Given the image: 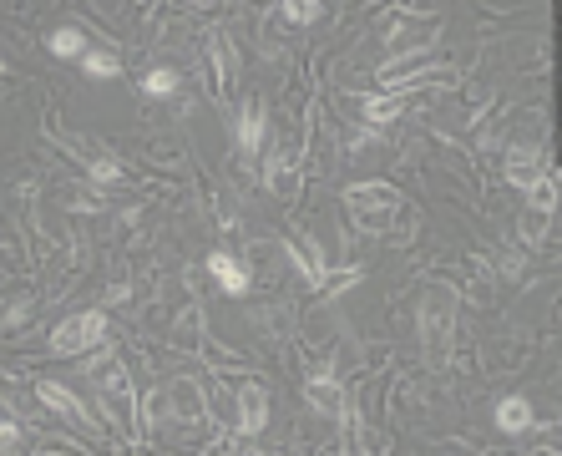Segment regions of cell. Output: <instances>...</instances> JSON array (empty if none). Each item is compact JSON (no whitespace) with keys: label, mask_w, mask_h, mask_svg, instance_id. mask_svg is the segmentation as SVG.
<instances>
[{"label":"cell","mask_w":562,"mask_h":456,"mask_svg":"<svg viewBox=\"0 0 562 456\" xmlns=\"http://www.w3.org/2000/svg\"><path fill=\"white\" fill-rule=\"evenodd\" d=\"M345 208L365 234H390L395 218H400V188H390V183H350Z\"/></svg>","instance_id":"6da1fadb"},{"label":"cell","mask_w":562,"mask_h":456,"mask_svg":"<svg viewBox=\"0 0 562 456\" xmlns=\"http://www.w3.org/2000/svg\"><path fill=\"white\" fill-rule=\"evenodd\" d=\"M451 325H456V304L446 289H426L421 294V345H426V360H446L451 355Z\"/></svg>","instance_id":"7a4b0ae2"},{"label":"cell","mask_w":562,"mask_h":456,"mask_svg":"<svg viewBox=\"0 0 562 456\" xmlns=\"http://www.w3.org/2000/svg\"><path fill=\"white\" fill-rule=\"evenodd\" d=\"M102 345H107V315L102 310L66 315L51 330V355H87V350H102Z\"/></svg>","instance_id":"3957f363"},{"label":"cell","mask_w":562,"mask_h":456,"mask_svg":"<svg viewBox=\"0 0 562 456\" xmlns=\"http://www.w3.org/2000/svg\"><path fill=\"white\" fill-rule=\"evenodd\" d=\"M233 137H238V152H244V158H259V147H264V102L249 97L244 107H238Z\"/></svg>","instance_id":"277c9868"},{"label":"cell","mask_w":562,"mask_h":456,"mask_svg":"<svg viewBox=\"0 0 562 456\" xmlns=\"http://www.w3.org/2000/svg\"><path fill=\"white\" fill-rule=\"evenodd\" d=\"M36 396H41V406H46V411H56V416H71V421H82V426H97V416H92L82 401H76V396L61 386V380H41Z\"/></svg>","instance_id":"5b68a950"},{"label":"cell","mask_w":562,"mask_h":456,"mask_svg":"<svg viewBox=\"0 0 562 456\" xmlns=\"http://www.w3.org/2000/svg\"><path fill=\"white\" fill-rule=\"evenodd\" d=\"M264 426H269V391L264 386H244L238 391V431L259 436Z\"/></svg>","instance_id":"8992f818"},{"label":"cell","mask_w":562,"mask_h":456,"mask_svg":"<svg viewBox=\"0 0 562 456\" xmlns=\"http://www.w3.org/2000/svg\"><path fill=\"white\" fill-rule=\"evenodd\" d=\"M304 396H309V406H314V411H325V416L345 411V391H340V380H335L330 370L309 375V380H304Z\"/></svg>","instance_id":"52a82bcc"},{"label":"cell","mask_w":562,"mask_h":456,"mask_svg":"<svg viewBox=\"0 0 562 456\" xmlns=\"http://www.w3.org/2000/svg\"><path fill=\"white\" fill-rule=\"evenodd\" d=\"M208 274L223 284V294H249V269L238 264L233 254H223V249H213V254H208Z\"/></svg>","instance_id":"ba28073f"},{"label":"cell","mask_w":562,"mask_h":456,"mask_svg":"<svg viewBox=\"0 0 562 456\" xmlns=\"http://www.w3.org/2000/svg\"><path fill=\"white\" fill-rule=\"evenodd\" d=\"M168 411L178 421H198L203 416V391H198V380H173L168 386Z\"/></svg>","instance_id":"9c48e42d"},{"label":"cell","mask_w":562,"mask_h":456,"mask_svg":"<svg viewBox=\"0 0 562 456\" xmlns=\"http://www.w3.org/2000/svg\"><path fill=\"white\" fill-rule=\"evenodd\" d=\"M542 173H547V168L537 163V152H527V147H512V152H507V183H517L522 193H527Z\"/></svg>","instance_id":"30bf717a"},{"label":"cell","mask_w":562,"mask_h":456,"mask_svg":"<svg viewBox=\"0 0 562 456\" xmlns=\"http://www.w3.org/2000/svg\"><path fill=\"white\" fill-rule=\"evenodd\" d=\"M284 254L304 269V279H309V284H325V279H330V274H325V259H319V249H314L309 239H299V234H294V239L284 244Z\"/></svg>","instance_id":"8fae6325"},{"label":"cell","mask_w":562,"mask_h":456,"mask_svg":"<svg viewBox=\"0 0 562 456\" xmlns=\"http://www.w3.org/2000/svg\"><path fill=\"white\" fill-rule=\"evenodd\" d=\"M497 426H502L507 436L532 431V401H527V396H507V401L497 406Z\"/></svg>","instance_id":"7c38bea8"},{"label":"cell","mask_w":562,"mask_h":456,"mask_svg":"<svg viewBox=\"0 0 562 456\" xmlns=\"http://www.w3.org/2000/svg\"><path fill=\"white\" fill-rule=\"evenodd\" d=\"M76 61H82V71H87V76H97V82H107V76H117V71H122V56H117V51H107V46H87Z\"/></svg>","instance_id":"4fadbf2b"},{"label":"cell","mask_w":562,"mask_h":456,"mask_svg":"<svg viewBox=\"0 0 562 456\" xmlns=\"http://www.w3.org/2000/svg\"><path fill=\"white\" fill-rule=\"evenodd\" d=\"M547 228H552V208H532V203H527V213L517 218L522 244H542V239H547Z\"/></svg>","instance_id":"5bb4252c"},{"label":"cell","mask_w":562,"mask_h":456,"mask_svg":"<svg viewBox=\"0 0 562 456\" xmlns=\"http://www.w3.org/2000/svg\"><path fill=\"white\" fill-rule=\"evenodd\" d=\"M51 56H61V61H76V56H82L87 51V36L82 31H76V26H61V31H51Z\"/></svg>","instance_id":"9a60e30c"},{"label":"cell","mask_w":562,"mask_h":456,"mask_svg":"<svg viewBox=\"0 0 562 456\" xmlns=\"http://www.w3.org/2000/svg\"><path fill=\"white\" fill-rule=\"evenodd\" d=\"M279 16L289 26H314L319 16H325V6H319V0H279Z\"/></svg>","instance_id":"2e32d148"},{"label":"cell","mask_w":562,"mask_h":456,"mask_svg":"<svg viewBox=\"0 0 562 456\" xmlns=\"http://www.w3.org/2000/svg\"><path fill=\"white\" fill-rule=\"evenodd\" d=\"M264 183H269L274 193H289V188H294V163L284 158V152H274V158H269V168H264Z\"/></svg>","instance_id":"e0dca14e"},{"label":"cell","mask_w":562,"mask_h":456,"mask_svg":"<svg viewBox=\"0 0 562 456\" xmlns=\"http://www.w3.org/2000/svg\"><path fill=\"white\" fill-rule=\"evenodd\" d=\"M142 92H147V97H173V92H178V71H168V66L147 71V76H142Z\"/></svg>","instance_id":"ac0fdd59"},{"label":"cell","mask_w":562,"mask_h":456,"mask_svg":"<svg viewBox=\"0 0 562 456\" xmlns=\"http://www.w3.org/2000/svg\"><path fill=\"white\" fill-rule=\"evenodd\" d=\"M400 107H406L400 97H365V122H390Z\"/></svg>","instance_id":"d6986e66"},{"label":"cell","mask_w":562,"mask_h":456,"mask_svg":"<svg viewBox=\"0 0 562 456\" xmlns=\"http://www.w3.org/2000/svg\"><path fill=\"white\" fill-rule=\"evenodd\" d=\"M87 178L92 183H122V168H117V158H107V152H102V158L87 163Z\"/></svg>","instance_id":"ffe728a7"},{"label":"cell","mask_w":562,"mask_h":456,"mask_svg":"<svg viewBox=\"0 0 562 456\" xmlns=\"http://www.w3.org/2000/svg\"><path fill=\"white\" fill-rule=\"evenodd\" d=\"M11 451H21V426L16 421H0V456H11Z\"/></svg>","instance_id":"44dd1931"},{"label":"cell","mask_w":562,"mask_h":456,"mask_svg":"<svg viewBox=\"0 0 562 456\" xmlns=\"http://www.w3.org/2000/svg\"><path fill=\"white\" fill-rule=\"evenodd\" d=\"M31 315V299H11V304H0V320H6V325H21Z\"/></svg>","instance_id":"7402d4cb"},{"label":"cell","mask_w":562,"mask_h":456,"mask_svg":"<svg viewBox=\"0 0 562 456\" xmlns=\"http://www.w3.org/2000/svg\"><path fill=\"white\" fill-rule=\"evenodd\" d=\"M198 6H213V0H198Z\"/></svg>","instance_id":"603a6c76"}]
</instances>
